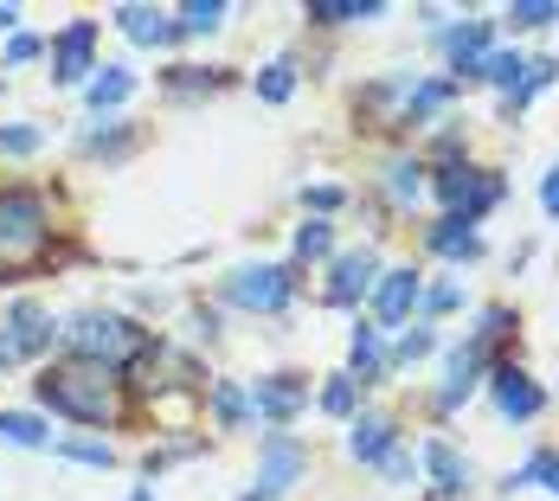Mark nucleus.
Wrapping results in <instances>:
<instances>
[{
  "label": "nucleus",
  "instance_id": "f257e3e1",
  "mask_svg": "<svg viewBox=\"0 0 559 501\" xmlns=\"http://www.w3.org/2000/svg\"><path fill=\"white\" fill-rule=\"evenodd\" d=\"M39 405H52L58 418H71V425H116V411H122V373L64 354L58 367L39 373Z\"/></svg>",
  "mask_w": 559,
  "mask_h": 501
},
{
  "label": "nucleus",
  "instance_id": "f03ea898",
  "mask_svg": "<svg viewBox=\"0 0 559 501\" xmlns=\"http://www.w3.org/2000/svg\"><path fill=\"white\" fill-rule=\"evenodd\" d=\"M52 258V206L33 187H0V277H26Z\"/></svg>",
  "mask_w": 559,
  "mask_h": 501
},
{
  "label": "nucleus",
  "instance_id": "7ed1b4c3",
  "mask_svg": "<svg viewBox=\"0 0 559 501\" xmlns=\"http://www.w3.org/2000/svg\"><path fill=\"white\" fill-rule=\"evenodd\" d=\"M58 347L78 354V360H97V367L122 373V367H135L155 347V334L142 329V322H129V315H116V309H84V315H71L58 329Z\"/></svg>",
  "mask_w": 559,
  "mask_h": 501
},
{
  "label": "nucleus",
  "instance_id": "20e7f679",
  "mask_svg": "<svg viewBox=\"0 0 559 501\" xmlns=\"http://www.w3.org/2000/svg\"><path fill=\"white\" fill-rule=\"evenodd\" d=\"M431 187H438V200L450 206V219H463V225H483L508 200L502 174H496V167H469V162H444Z\"/></svg>",
  "mask_w": 559,
  "mask_h": 501
},
{
  "label": "nucleus",
  "instance_id": "39448f33",
  "mask_svg": "<svg viewBox=\"0 0 559 501\" xmlns=\"http://www.w3.org/2000/svg\"><path fill=\"white\" fill-rule=\"evenodd\" d=\"M219 296L238 302V309H251V315H283L296 302V264H238L219 283Z\"/></svg>",
  "mask_w": 559,
  "mask_h": 501
},
{
  "label": "nucleus",
  "instance_id": "423d86ee",
  "mask_svg": "<svg viewBox=\"0 0 559 501\" xmlns=\"http://www.w3.org/2000/svg\"><path fill=\"white\" fill-rule=\"evenodd\" d=\"M302 476H309V450L296 444L289 431H264V438H258V482L238 501H283Z\"/></svg>",
  "mask_w": 559,
  "mask_h": 501
},
{
  "label": "nucleus",
  "instance_id": "0eeeda50",
  "mask_svg": "<svg viewBox=\"0 0 559 501\" xmlns=\"http://www.w3.org/2000/svg\"><path fill=\"white\" fill-rule=\"evenodd\" d=\"M483 386H489V398H496V411H502L508 425H527V418H540V411H547V392L527 380V367H521V360H496Z\"/></svg>",
  "mask_w": 559,
  "mask_h": 501
},
{
  "label": "nucleus",
  "instance_id": "6e6552de",
  "mask_svg": "<svg viewBox=\"0 0 559 501\" xmlns=\"http://www.w3.org/2000/svg\"><path fill=\"white\" fill-rule=\"evenodd\" d=\"M489 367H496V354H489V347H483L476 334H469L463 347H450V360H444V386H438V411H456V405H469Z\"/></svg>",
  "mask_w": 559,
  "mask_h": 501
},
{
  "label": "nucleus",
  "instance_id": "1a4fd4ad",
  "mask_svg": "<svg viewBox=\"0 0 559 501\" xmlns=\"http://www.w3.org/2000/svg\"><path fill=\"white\" fill-rule=\"evenodd\" d=\"M97 20H71L52 39V77L58 84H91L97 77Z\"/></svg>",
  "mask_w": 559,
  "mask_h": 501
},
{
  "label": "nucleus",
  "instance_id": "9d476101",
  "mask_svg": "<svg viewBox=\"0 0 559 501\" xmlns=\"http://www.w3.org/2000/svg\"><path fill=\"white\" fill-rule=\"evenodd\" d=\"M373 283H380V258L360 244V251L335 258V277H329V289H322V302H329V309H354L360 296H373Z\"/></svg>",
  "mask_w": 559,
  "mask_h": 501
},
{
  "label": "nucleus",
  "instance_id": "9b49d317",
  "mask_svg": "<svg viewBox=\"0 0 559 501\" xmlns=\"http://www.w3.org/2000/svg\"><path fill=\"white\" fill-rule=\"evenodd\" d=\"M418 302H425V277L418 271H380V283H373V329H399Z\"/></svg>",
  "mask_w": 559,
  "mask_h": 501
},
{
  "label": "nucleus",
  "instance_id": "f8f14e48",
  "mask_svg": "<svg viewBox=\"0 0 559 501\" xmlns=\"http://www.w3.org/2000/svg\"><path fill=\"white\" fill-rule=\"evenodd\" d=\"M489 39H496V26H489V20H456V26L438 33L450 71H456V84H463V77H476V64L489 58Z\"/></svg>",
  "mask_w": 559,
  "mask_h": 501
},
{
  "label": "nucleus",
  "instance_id": "ddd939ff",
  "mask_svg": "<svg viewBox=\"0 0 559 501\" xmlns=\"http://www.w3.org/2000/svg\"><path fill=\"white\" fill-rule=\"evenodd\" d=\"M0 329L13 334V347H20V360H39V354H52V341H58V329H52V315L33 302V296H20L13 309H7V322Z\"/></svg>",
  "mask_w": 559,
  "mask_h": 501
},
{
  "label": "nucleus",
  "instance_id": "4468645a",
  "mask_svg": "<svg viewBox=\"0 0 559 501\" xmlns=\"http://www.w3.org/2000/svg\"><path fill=\"white\" fill-rule=\"evenodd\" d=\"M302 405H309L302 373H271V380H258V386H251V411H258V418H271V425H289Z\"/></svg>",
  "mask_w": 559,
  "mask_h": 501
},
{
  "label": "nucleus",
  "instance_id": "2eb2a0df",
  "mask_svg": "<svg viewBox=\"0 0 559 501\" xmlns=\"http://www.w3.org/2000/svg\"><path fill=\"white\" fill-rule=\"evenodd\" d=\"M392 444H405V438H399V418H386V411H360L354 431H347V456L354 463H380Z\"/></svg>",
  "mask_w": 559,
  "mask_h": 501
},
{
  "label": "nucleus",
  "instance_id": "dca6fc26",
  "mask_svg": "<svg viewBox=\"0 0 559 501\" xmlns=\"http://www.w3.org/2000/svg\"><path fill=\"white\" fill-rule=\"evenodd\" d=\"M418 463L431 469V489H438V496H450V501L469 496V456H456L444 438H431V444L418 450Z\"/></svg>",
  "mask_w": 559,
  "mask_h": 501
},
{
  "label": "nucleus",
  "instance_id": "f3484780",
  "mask_svg": "<svg viewBox=\"0 0 559 501\" xmlns=\"http://www.w3.org/2000/svg\"><path fill=\"white\" fill-rule=\"evenodd\" d=\"M380 334L373 322H360V329L347 334V380H360V386H373L380 373H386V347H380Z\"/></svg>",
  "mask_w": 559,
  "mask_h": 501
},
{
  "label": "nucleus",
  "instance_id": "a211bd4d",
  "mask_svg": "<svg viewBox=\"0 0 559 501\" xmlns=\"http://www.w3.org/2000/svg\"><path fill=\"white\" fill-rule=\"evenodd\" d=\"M129 97H135V71H129V64H97V77L84 84V104H91L97 116H104V110H122Z\"/></svg>",
  "mask_w": 559,
  "mask_h": 501
},
{
  "label": "nucleus",
  "instance_id": "6ab92c4d",
  "mask_svg": "<svg viewBox=\"0 0 559 501\" xmlns=\"http://www.w3.org/2000/svg\"><path fill=\"white\" fill-rule=\"evenodd\" d=\"M476 84H496L502 91V104L527 84V52H508V46H489V58L476 64Z\"/></svg>",
  "mask_w": 559,
  "mask_h": 501
},
{
  "label": "nucleus",
  "instance_id": "aec40b11",
  "mask_svg": "<svg viewBox=\"0 0 559 501\" xmlns=\"http://www.w3.org/2000/svg\"><path fill=\"white\" fill-rule=\"evenodd\" d=\"M380 13H386V0H309L302 7V20H316V26H367Z\"/></svg>",
  "mask_w": 559,
  "mask_h": 501
},
{
  "label": "nucleus",
  "instance_id": "412c9836",
  "mask_svg": "<svg viewBox=\"0 0 559 501\" xmlns=\"http://www.w3.org/2000/svg\"><path fill=\"white\" fill-rule=\"evenodd\" d=\"M456 91H463L456 77H431V84H412V91H405V104H399V122H412V129H418V122H431V116L444 110Z\"/></svg>",
  "mask_w": 559,
  "mask_h": 501
},
{
  "label": "nucleus",
  "instance_id": "4be33fe9",
  "mask_svg": "<svg viewBox=\"0 0 559 501\" xmlns=\"http://www.w3.org/2000/svg\"><path fill=\"white\" fill-rule=\"evenodd\" d=\"M425 251H438V258H483V231L444 213V219L425 231Z\"/></svg>",
  "mask_w": 559,
  "mask_h": 501
},
{
  "label": "nucleus",
  "instance_id": "5701e85b",
  "mask_svg": "<svg viewBox=\"0 0 559 501\" xmlns=\"http://www.w3.org/2000/svg\"><path fill=\"white\" fill-rule=\"evenodd\" d=\"M116 26H122L135 46H168V39H180L174 20L168 13H155V7H116Z\"/></svg>",
  "mask_w": 559,
  "mask_h": 501
},
{
  "label": "nucleus",
  "instance_id": "b1692460",
  "mask_svg": "<svg viewBox=\"0 0 559 501\" xmlns=\"http://www.w3.org/2000/svg\"><path fill=\"white\" fill-rule=\"evenodd\" d=\"M0 444H20V450H52V425L33 418V411H0Z\"/></svg>",
  "mask_w": 559,
  "mask_h": 501
},
{
  "label": "nucleus",
  "instance_id": "393cba45",
  "mask_svg": "<svg viewBox=\"0 0 559 501\" xmlns=\"http://www.w3.org/2000/svg\"><path fill=\"white\" fill-rule=\"evenodd\" d=\"M213 418H219V431H245L258 411H251V392L238 386V380H213Z\"/></svg>",
  "mask_w": 559,
  "mask_h": 501
},
{
  "label": "nucleus",
  "instance_id": "a878e982",
  "mask_svg": "<svg viewBox=\"0 0 559 501\" xmlns=\"http://www.w3.org/2000/svg\"><path fill=\"white\" fill-rule=\"evenodd\" d=\"M418 193H425V162H418V155L386 162V200H392V206H412Z\"/></svg>",
  "mask_w": 559,
  "mask_h": 501
},
{
  "label": "nucleus",
  "instance_id": "bb28decb",
  "mask_svg": "<svg viewBox=\"0 0 559 501\" xmlns=\"http://www.w3.org/2000/svg\"><path fill=\"white\" fill-rule=\"evenodd\" d=\"M225 0H187L180 13H174V33H187V39H200V33H219L225 26Z\"/></svg>",
  "mask_w": 559,
  "mask_h": 501
},
{
  "label": "nucleus",
  "instance_id": "cd10ccee",
  "mask_svg": "<svg viewBox=\"0 0 559 501\" xmlns=\"http://www.w3.org/2000/svg\"><path fill=\"white\" fill-rule=\"evenodd\" d=\"M135 142H142V129H135V122H110V129H91V135H84V155L122 162V155H129Z\"/></svg>",
  "mask_w": 559,
  "mask_h": 501
},
{
  "label": "nucleus",
  "instance_id": "c85d7f7f",
  "mask_svg": "<svg viewBox=\"0 0 559 501\" xmlns=\"http://www.w3.org/2000/svg\"><path fill=\"white\" fill-rule=\"evenodd\" d=\"M251 91H258L264 104H289V97H296V58H271V64L251 77Z\"/></svg>",
  "mask_w": 559,
  "mask_h": 501
},
{
  "label": "nucleus",
  "instance_id": "c756f323",
  "mask_svg": "<svg viewBox=\"0 0 559 501\" xmlns=\"http://www.w3.org/2000/svg\"><path fill=\"white\" fill-rule=\"evenodd\" d=\"M335 251V225L329 219H302L296 225V264H322Z\"/></svg>",
  "mask_w": 559,
  "mask_h": 501
},
{
  "label": "nucleus",
  "instance_id": "7c9ffc66",
  "mask_svg": "<svg viewBox=\"0 0 559 501\" xmlns=\"http://www.w3.org/2000/svg\"><path fill=\"white\" fill-rule=\"evenodd\" d=\"M322 411L354 425V411H360V380H347V373H329V386H322Z\"/></svg>",
  "mask_w": 559,
  "mask_h": 501
},
{
  "label": "nucleus",
  "instance_id": "2f4dec72",
  "mask_svg": "<svg viewBox=\"0 0 559 501\" xmlns=\"http://www.w3.org/2000/svg\"><path fill=\"white\" fill-rule=\"evenodd\" d=\"M46 148V129H33V122H0V155H39Z\"/></svg>",
  "mask_w": 559,
  "mask_h": 501
},
{
  "label": "nucleus",
  "instance_id": "473e14b6",
  "mask_svg": "<svg viewBox=\"0 0 559 501\" xmlns=\"http://www.w3.org/2000/svg\"><path fill=\"white\" fill-rule=\"evenodd\" d=\"M219 84H225L219 71H200V64H174V71H168L174 97H200V91H219Z\"/></svg>",
  "mask_w": 559,
  "mask_h": 501
},
{
  "label": "nucleus",
  "instance_id": "72a5a7b5",
  "mask_svg": "<svg viewBox=\"0 0 559 501\" xmlns=\"http://www.w3.org/2000/svg\"><path fill=\"white\" fill-rule=\"evenodd\" d=\"M431 347H438V334H431L425 322H418V329H405V334H399V347H392V360H386V367H412V360H425Z\"/></svg>",
  "mask_w": 559,
  "mask_h": 501
},
{
  "label": "nucleus",
  "instance_id": "f704fd0d",
  "mask_svg": "<svg viewBox=\"0 0 559 501\" xmlns=\"http://www.w3.org/2000/svg\"><path fill=\"white\" fill-rule=\"evenodd\" d=\"M502 20H508V26H554V20H559V0H514Z\"/></svg>",
  "mask_w": 559,
  "mask_h": 501
},
{
  "label": "nucleus",
  "instance_id": "c9c22d12",
  "mask_svg": "<svg viewBox=\"0 0 559 501\" xmlns=\"http://www.w3.org/2000/svg\"><path fill=\"white\" fill-rule=\"evenodd\" d=\"M58 456H71V463H91V469H110L116 450L110 444H91V438H64V444H52Z\"/></svg>",
  "mask_w": 559,
  "mask_h": 501
},
{
  "label": "nucleus",
  "instance_id": "e433bc0d",
  "mask_svg": "<svg viewBox=\"0 0 559 501\" xmlns=\"http://www.w3.org/2000/svg\"><path fill=\"white\" fill-rule=\"evenodd\" d=\"M527 476H534V489H554L559 496V450H534L527 456Z\"/></svg>",
  "mask_w": 559,
  "mask_h": 501
},
{
  "label": "nucleus",
  "instance_id": "4c0bfd02",
  "mask_svg": "<svg viewBox=\"0 0 559 501\" xmlns=\"http://www.w3.org/2000/svg\"><path fill=\"white\" fill-rule=\"evenodd\" d=\"M456 302H463V283H438V289H425V302H418V309H425V315H450Z\"/></svg>",
  "mask_w": 559,
  "mask_h": 501
},
{
  "label": "nucleus",
  "instance_id": "58836bf2",
  "mask_svg": "<svg viewBox=\"0 0 559 501\" xmlns=\"http://www.w3.org/2000/svg\"><path fill=\"white\" fill-rule=\"evenodd\" d=\"M380 469H386L392 482H412V476H418V456H412L405 444H392L386 456H380Z\"/></svg>",
  "mask_w": 559,
  "mask_h": 501
},
{
  "label": "nucleus",
  "instance_id": "ea45409f",
  "mask_svg": "<svg viewBox=\"0 0 559 501\" xmlns=\"http://www.w3.org/2000/svg\"><path fill=\"white\" fill-rule=\"evenodd\" d=\"M341 200H347L341 187H302V206H316V219H322V213H335Z\"/></svg>",
  "mask_w": 559,
  "mask_h": 501
},
{
  "label": "nucleus",
  "instance_id": "a19ab883",
  "mask_svg": "<svg viewBox=\"0 0 559 501\" xmlns=\"http://www.w3.org/2000/svg\"><path fill=\"white\" fill-rule=\"evenodd\" d=\"M39 52H46V46H39L33 33H13V39H7V64H26V58H39Z\"/></svg>",
  "mask_w": 559,
  "mask_h": 501
},
{
  "label": "nucleus",
  "instance_id": "79ce46f5",
  "mask_svg": "<svg viewBox=\"0 0 559 501\" xmlns=\"http://www.w3.org/2000/svg\"><path fill=\"white\" fill-rule=\"evenodd\" d=\"M540 213L559 219V167H547V180H540Z\"/></svg>",
  "mask_w": 559,
  "mask_h": 501
},
{
  "label": "nucleus",
  "instance_id": "37998d69",
  "mask_svg": "<svg viewBox=\"0 0 559 501\" xmlns=\"http://www.w3.org/2000/svg\"><path fill=\"white\" fill-rule=\"evenodd\" d=\"M7 367H20V347H13V334L0 329V373H7Z\"/></svg>",
  "mask_w": 559,
  "mask_h": 501
},
{
  "label": "nucleus",
  "instance_id": "c03bdc74",
  "mask_svg": "<svg viewBox=\"0 0 559 501\" xmlns=\"http://www.w3.org/2000/svg\"><path fill=\"white\" fill-rule=\"evenodd\" d=\"M13 20H20V7H0V33H7V26H13Z\"/></svg>",
  "mask_w": 559,
  "mask_h": 501
}]
</instances>
